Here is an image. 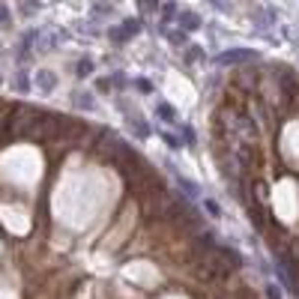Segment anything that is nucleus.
I'll use <instances>...</instances> for the list:
<instances>
[{"mask_svg": "<svg viewBox=\"0 0 299 299\" xmlns=\"http://www.w3.org/2000/svg\"><path fill=\"white\" fill-rule=\"evenodd\" d=\"M248 60H257V51L254 48H231L215 57L218 66H234V63H248Z\"/></svg>", "mask_w": 299, "mask_h": 299, "instance_id": "1", "label": "nucleus"}, {"mask_svg": "<svg viewBox=\"0 0 299 299\" xmlns=\"http://www.w3.org/2000/svg\"><path fill=\"white\" fill-rule=\"evenodd\" d=\"M138 27H141V24H138V18H126V21H123V24H120V27H117L114 33H111V39H114V42L132 39V36L138 33Z\"/></svg>", "mask_w": 299, "mask_h": 299, "instance_id": "2", "label": "nucleus"}, {"mask_svg": "<svg viewBox=\"0 0 299 299\" xmlns=\"http://www.w3.org/2000/svg\"><path fill=\"white\" fill-rule=\"evenodd\" d=\"M54 84H57V78H54V72H48V69H42V72H36V87H39L42 93H51V90H54Z\"/></svg>", "mask_w": 299, "mask_h": 299, "instance_id": "3", "label": "nucleus"}, {"mask_svg": "<svg viewBox=\"0 0 299 299\" xmlns=\"http://www.w3.org/2000/svg\"><path fill=\"white\" fill-rule=\"evenodd\" d=\"M198 27H201V15H195V12H179V30L192 33V30H198Z\"/></svg>", "mask_w": 299, "mask_h": 299, "instance_id": "4", "label": "nucleus"}, {"mask_svg": "<svg viewBox=\"0 0 299 299\" xmlns=\"http://www.w3.org/2000/svg\"><path fill=\"white\" fill-rule=\"evenodd\" d=\"M9 114H12V105L6 99H0V144L6 141V120H9Z\"/></svg>", "mask_w": 299, "mask_h": 299, "instance_id": "5", "label": "nucleus"}, {"mask_svg": "<svg viewBox=\"0 0 299 299\" xmlns=\"http://www.w3.org/2000/svg\"><path fill=\"white\" fill-rule=\"evenodd\" d=\"M174 177H177V182L182 185V192H185V195H192V198H201V189H198V185H195L192 179H185L179 171H174Z\"/></svg>", "mask_w": 299, "mask_h": 299, "instance_id": "6", "label": "nucleus"}, {"mask_svg": "<svg viewBox=\"0 0 299 299\" xmlns=\"http://www.w3.org/2000/svg\"><path fill=\"white\" fill-rule=\"evenodd\" d=\"M267 195H269V185L264 179H254V198H257V204H267Z\"/></svg>", "mask_w": 299, "mask_h": 299, "instance_id": "7", "label": "nucleus"}, {"mask_svg": "<svg viewBox=\"0 0 299 299\" xmlns=\"http://www.w3.org/2000/svg\"><path fill=\"white\" fill-rule=\"evenodd\" d=\"M156 114H159L165 123H177V111H174L171 105H159V108H156Z\"/></svg>", "mask_w": 299, "mask_h": 299, "instance_id": "8", "label": "nucleus"}, {"mask_svg": "<svg viewBox=\"0 0 299 299\" xmlns=\"http://www.w3.org/2000/svg\"><path fill=\"white\" fill-rule=\"evenodd\" d=\"M75 105L84 108V111H93V99H90V93H75Z\"/></svg>", "mask_w": 299, "mask_h": 299, "instance_id": "9", "label": "nucleus"}, {"mask_svg": "<svg viewBox=\"0 0 299 299\" xmlns=\"http://www.w3.org/2000/svg\"><path fill=\"white\" fill-rule=\"evenodd\" d=\"M132 132H135V135H141V138H147V135H150L147 123H144L141 117H132Z\"/></svg>", "mask_w": 299, "mask_h": 299, "instance_id": "10", "label": "nucleus"}, {"mask_svg": "<svg viewBox=\"0 0 299 299\" xmlns=\"http://www.w3.org/2000/svg\"><path fill=\"white\" fill-rule=\"evenodd\" d=\"M21 12L30 18V15H36V12H39V0H24V3H21Z\"/></svg>", "mask_w": 299, "mask_h": 299, "instance_id": "11", "label": "nucleus"}, {"mask_svg": "<svg viewBox=\"0 0 299 299\" xmlns=\"http://www.w3.org/2000/svg\"><path fill=\"white\" fill-rule=\"evenodd\" d=\"M90 72H93V63L90 60H81L78 66H75V75H78V78H87Z\"/></svg>", "mask_w": 299, "mask_h": 299, "instance_id": "12", "label": "nucleus"}, {"mask_svg": "<svg viewBox=\"0 0 299 299\" xmlns=\"http://www.w3.org/2000/svg\"><path fill=\"white\" fill-rule=\"evenodd\" d=\"M15 90H18V93H27V90H30V81H27V75H24V72L15 75Z\"/></svg>", "mask_w": 299, "mask_h": 299, "instance_id": "13", "label": "nucleus"}, {"mask_svg": "<svg viewBox=\"0 0 299 299\" xmlns=\"http://www.w3.org/2000/svg\"><path fill=\"white\" fill-rule=\"evenodd\" d=\"M162 138H165V144H168V147H174V150H179V147H182V141H179L177 135H171V132H165Z\"/></svg>", "mask_w": 299, "mask_h": 299, "instance_id": "14", "label": "nucleus"}, {"mask_svg": "<svg viewBox=\"0 0 299 299\" xmlns=\"http://www.w3.org/2000/svg\"><path fill=\"white\" fill-rule=\"evenodd\" d=\"M138 3H141L144 12H156L159 9V0H138Z\"/></svg>", "mask_w": 299, "mask_h": 299, "instance_id": "15", "label": "nucleus"}, {"mask_svg": "<svg viewBox=\"0 0 299 299\" xmlns=\"http://www.w3.org/2000/svg\"><path fill=\"white\" fill-rule=\"evenodd\" d=\"M9 21H12V15H9V9L0 3V27H9Z\"/></svg>", "mask_w": 299, "mask_h": 299, "instance_id": "16", "label": "nucleus"}, {"mask_svg": "<svg viewBox=\"0 0 299 299\" xmlns=\"http://www.w3.org/2000/svg\"><path fill=\"white\" fill-rule=\"evenodd\" d=\"M204 207H207V212H209V215H221V207H218L215 201H209V198H207V201H204Z\"/></svg>", "mask_w": 299, "mask_h": 299, "instance_id": "17", "label": "nucleus"}, {"mask_svg": "<svg viewBox=\"0 0 299 299\" xmlns=\"http://www.w3.org/2000/svg\"><path fill=\"white\" fill-rule=\"evenodd\" d=\"M168 39H171L174 45H182V42H185V33H179V30L174 33V30H171V33H168Z\"/></svg>", "mask_w": 299, "mask_h": 299, "instance_id": "18", "label": "nucleus"}, {"mask_svg": "<svg viewBox=\"0 0 299 299\" xmlns=\"http://www.w3.org/2000/svg\"><path fill=\"white\" fill-rule=\"evenodd\" d=\"M111 87H114V81H108V78H99L96 81V90H102V93H108Z\"/></svg>", "mask_w": 299, "mask_h": 299, "instance_id": "19", "label": "nucleus"}, {"mask_svg": "<svg viewBox=\"0 0 299 299\" xmlns=\"http://www.w3.org/2000/svg\"><path fill=\"white\" fill-rule=\"evenodd\" d=\"M177 15V3H165V21H171Z\"/></svg>", "mask_w": 299, "mask_h": 299, "instance_id": "20", "label": "nucleus"}, {"mask_svg": "<svg viewBox=\"0 0 299 299\" xmlns=\"http://www.w3.org/2000/svg\"><path fill=\"white\" fill-rule=\"evenodd\" d=\"M189 60H204V48H189Z\"/></svg>", "mask_w": 299, "mask_h": 299, "instance_id": "21", "label": "nucleus"}, {"mask_svg": "<svg viewBox=\"0 0 299 299\" xmlns=\"http://www.w3.org/2000/svg\"><path fill=\"white\" fill-rule=\"evenodd\" d=\"M267 296H269V299H281V290H278L275 284H269V287H267Z\"/></svg>", "mask_w": 299, "mask_h": 299, "instance_id": "22", "label": "nucleus"}, {"mask_svg": "<svg viewBox=\"0 0 299 299\" xmlns=\"http://www.w3.org/2000/svg\"><path fill=\"white\" fill-rule=\"evenodd\" d=\"M182 135H185V141H189V144H195V132L189 126H182Z\"/></svg>", "mask_w": 299, "mask_h": 299, "instance_id": "23", "label": "nucleus"}, {"mask_svg": "<svg viewBox=\"0 0 299 299\" xmlns=\"http://www.w3.org/2000/svg\"><path fill=\"white\" fill-rule=\"evenodd\" d=\"M138 90L141 93H150V90H153V84H150V81H138Z\"/></svg>", "mask_w": 299, "mask_h": 299, "instance_id": "24", "label": "nucleus"}]
</instances>
